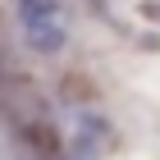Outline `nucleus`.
<instances>
[{"label":"nucleus","instance_id":"f257e3e1","mask_svg":"<svg viewBox=\"0 0 160 160\" xmlns=\"http://www.w3.org/2000/svg\"><path fill=\"white\" fill-rule=\"evenodd\" d=\"M18 5V18H23V32L37 50H60L64 46V23H60V5L55 0H14Z\"/></svg>","mask_w":160,"mask_h":160}]
</instances>
